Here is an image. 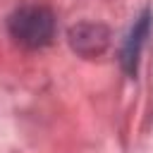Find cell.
<instances>
[{
	"label": "cell",
	"instance_id": "obj_3",
	"mask_svg": "<svg viewBox=\"0 0 153 153\" xmlns=\"http://www.w3.org/2000/svg\"><path fill=\"white\" fill-rule=\"evenodd\" d=\"M146 31H148V17H141V22H139V24L134 26V31H131V38H129L127 53H124V62H127V69H129V72L134 69V62H136V55H139V45H141Z\"/></svg>",
	"mask_w": 153,
	"mask_h": 153
},
{
	"label": "cell",
	"instance_id": "obj_1",
	"mask_svg": "<svg viewBox=\"0 0 153 153\" xmlns=\"http://www.w3.org/2000/svg\"><path fill=\"white\" fill-rule=\"evenodd\" d=\"M10 36L24 48H43L55 38V14L43 5H24L7 19Z\"/></svg>",
	"mask_w": 153,
	"mask_h": 153
},
{
	"label": "cell",
	"instance_id": "obj_2",
	"mask_svg": "<svg viewBox=\"0 0 153 153\" xmlns=\"http://www.w3.org/2000/svg\"><path fill=\"white\" fill-rule=\"evenodd\" d=\"M69 41H72V48L79 50L81 55H96V53H103L108 43V31L98 24H81L69 31Z\"/></svg>",
	"mask_w": 153,
	"mask_h": 153
}]
</instances>
